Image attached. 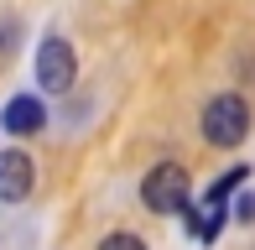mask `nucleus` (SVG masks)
Instances as JSON below:
<instances>
[{
  "label": "nucleus",
  "instance_id": "obj_8",
  "mask_svg": "<svg viewBox=\"0 0 255 250\" xmlns=\"http://www.w3.org/2000/svg\"><path fill=\"white\" fill-rule=\"evenodd\" d=\"M235 214H240V219H255V193H245V198L235 203Z\"/></svg>",
  "mask_w": 255,
  "mask_h": 250
},
{
  "label": "nucleus",
  "instance_id": "obj_6",
  "mask_svg": "<svg viewBox=\"0 0 255 250\" xmlns=\"http://www.w3.org/2000/svg\"><path fill=\"white\" fill-rule=\"evenodd\" d=\"M245 177H250V167H229V172L219 177L214 188H208V198H203V209H224V203H229V193H235L240 183H245Z\"/></svg>",
  "mask_w": 255,
  "mask_h": 250
},
{
  "label": "nucleus",
  "instance_id": "obj_3",
  "mask_svg": "<svg viewBox=\"0 0 255 250\" xmlns=\"http://www.w3.org/2000/svg\"><path fill=\"white\" fill-rule=\"evenodd\" d=\"M73 73H78L73 47H68L63 37H47L42 52H37V84L47 89V94H63V89H73Z\"/></svg>",
  "mask_w": 255,
  "mask_h": 250
},
{
  "label": "nucleus",
  "instance_id": "obj_4",
  "mask_svg": "<svg viewBox=\"0 0 255 250\" xmlns=\"http://www.w3.org/2000/svg\"><path fill=\"white\" fill-rule=\"evenodd\" d=\"M31 193V156L26 151H0V198L5 203H21Z\"/></svg>",
  "mask_w": 255,
  "mask_h": 250
},
{
  "label": "nucleus",
  "instance_id": "obj_5",
  "mask_svg": "<svg viewBox=\"0 0 255 250\" xmlns=\"http://www.w3.org/2000/svg\"><path fill=\"white\" fill-rule=\"evenodd\" d=\"M0 120H5V130H10V135H37L42 125H47V110H42V99L16 94V99L5 105V115H0Z\"/></svg>",
  "mask_w": 255,
  "mask_h": 250
},
{
  "label": "nucleus",
  "instance_id": "obj_1",
  "mask_svg": "<svg viewBox=\"0 0 255 250\" xmlns=\"http://www.w3.org/2000/svg\"><path fill=\"white\" fill-rule=\"evenodd\" d=\"M250 135V105L240 94H214L203 105V141L208 146H240Z\"/></svg>",
  "mask_w": 255,
  "mask_h": 250
},
{
  "label": "nucleus",
  "instance_id": "obj_7",
  "mask_svg": "<svg viewBox=\"0 0 255 250\" xmlns=\"http://www.w3.org/2000/svg\"><path fill=\"white\" fill-rule=\"evenodd\" d=\"M99 250H146V240H135V235H104Z\"/></svg>",
  "mask_w": 255,
  "mask_h": 250
},
{
  "label": "nucleus",
  "instance_id": "obj_2",
  "mask_svg": "<svg viewBox=\"0 0 255 250\" xmlns=\"http://www.w3.org/2000/svg\"><path fill=\"white\" fill-rule=\"evenodd\" d=\"M188 167H177V162H156L151 172L141 177V198H146V209H156V214H182L188 209Z\"/></svg>",
  "mask_w": 255,
  "mask_h": 250
}]
</instances>
